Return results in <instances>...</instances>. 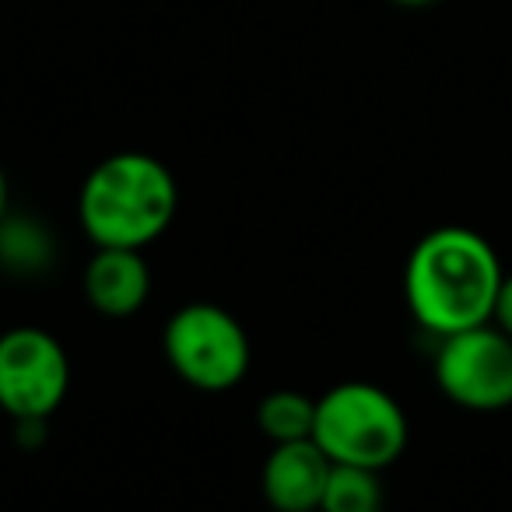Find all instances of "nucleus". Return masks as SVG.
I'll use <instances>...</instances> for the list:
<instances>
[{
  "mask_svg": "<svg viewBox=\"0 0 512 512\" xmlns=\"http://www.w3.org/2000/svg\"><path fill=\"white\" fill-rule=\"evenodd\" d=\"M502 260L481 232L442 225L421 235L404 267V299L418 327L442 337L495 320Z\"/></svg>",
  "mask_w": 512,
  "mask_h": 512,
  "instance_id": "1",
  "label": "nucleus"
},
{
  "mask_svg": "<svg viewBox=\"0 0 512 512\" xmlns=\"http://www.w3.org/2000/svg\"><path fill=\"white\" fill-rule=\"evenodd\" d=\"M179 211L172 169L148 151H116L85 176L78 218L95 246L144 249L169 232Z\"/></svg>",
  "mask_w": 512,
  "mask_h": 512,
  "instance_id": "2",
  "label": "nucleus"
},
{
  "mask_svg": "<svg viewBox=\"0 0 512 512\" xmlns=\"http://www.w3.org/2000/svg\"><path fill=\"white\" fill-rule=\"evenodd\" d=\"M313 442L341 467L379 470L407 449V414L393 393L376 383H337L316 400Z\"/></svg>",
  "mask_w": 512,
  "mask_h": 512,
  "instance_id": "3",
  "label": "nucleus"
},
{
  "mask_svg": "<svg viewBox=\"0 0 512 512\" xmlns=\"http://www.w3.org/2000/svg\"><path fill=\"white\" fill-rule=\"evenodd\" d=\"M162 348L172 372L186 386L204 393H225L239 386L253 362L246 327L214 302H190L176 309L165 323Z\"/></svg>",
  "mask_w": 512,
  "mask_h": 512,
  "instance_id": "4",
  "label": "nucleus"
},
{
  "mask_svg": "<svg viewBox=\"0 0 512 512\" xmlns=\"http://www.w3.org/2000/svg\"><path fill=\"white\" fill-rule=\"evenodd\" d=\"M435 383L463 411L495 414L512 407V337L495 323L442 337Z\"/></svg>",
  "mask_w": 512,
  "mask_h": 512,
  "instance_id": "5",
  "label": "nucleus"
},
{
  "mask_svg": "<svg viewBox=\"0 0 512 512\" xmlns=\"http://www.w3.org/2000/svg\"><path fill=\"white\" fill-rule=\"evenodd\" d=\"M71 362L50 330L15 327L0 334V411L15 421H46L67 397Z\"/></svg>",
  "mask_w": 512,
  "mask_h": 512,
  "instance_id": "6",
  "label": "nucleus"
},
{
  "mask_svg": "<svg viewBox=\"0 0 512 512\" xmlns=\"http://www.w3.org/2000/svg\"><path fill=\"white\" fill-rule=\"evenodd\" d=\"M334 460L313 439L278 442L267 453L260 488L274 512H316L323 505Z\"/></svg>",
  "mask_w": 512,
  "mask_h": 512,
  "instance_id": "7",
  "label": "nucleus"
},
{
  "mask_svg": "<svg viewBox=\"0 0 512 512\" xmlns=\"http://www.w3.org/2000/svg\"><path fill=\"white\" fill-rule=\"evenodd\" d=\"M81 285H85V299L95 313L109 316V320L134 316L151 295V271L144 264V249L95 246Z\"/></svg>",
  "mask_w": 512,
  "mask_h": 512,
  "instance_id": "8",
  "label": "nucleus"
},
{
  "mask_svg": "<svg viewBox=\"0 0 512 512\" xmlns=\"http://www.w3.org/2000/svg\"><path fill=\"white\" fill-rule=\"evenodd\" d=\"M313 421H316V400L299 390H274L256 407V425H260V432L274 446L278 442L313 439Z\"/></svg>",
  "mask_w": 512,
  "mask_h": 512,
  "instance_id": "9",
  "label": "nucleus"
},
{
  "mask_svg": "<svg viewBox=\"0 0 512 512\" xmlns=\"http://www.w3.org/2000/svg\"><path fill=\"white\" fill-rule=\"evenodd\" d=\"M57 253L50 232L32 218H4L0 221V264L15 274L46 271Z\"/></svg>",
  "mask_w": 512,
  "mask_h": 512,
  "instance_id": "10",
  "label": "nucleus"
},
{
  "mask_svg": "<svg viewBox=\"0 0 512 512\" xmlns=\"http://www.w3.org/2000/svg\"><path fill=\"white\" fill-rule=\"evenodd\" d=\"M320 512H386V495L379 484V470L341 467L334 463Z\"/></svg>",
  "mask_w": 512,
  "mask_h": 512,
  "instance_id": "11",
  "label": "nucleus"
},
{
  "mask_svg": "<svg viewBox=\"0 0 512 512\" xmlns=\"http://www.w3.org/2000/svg\"><path fill=\"white\" fill-rule=\"evenodd\" d=\"M495 327H502L505 334L512 337V274L502 278V288H498V302H495Z\"/></svg>",
  "mask_w": 512,
  "mask_h": 512,
  "instance_id": "12",
  "label": "nucleus"
},
{
  "mask_svg": "<svg viewBox=\"0 0 512 512\" xmlns=\"http://www.w3.org/2000/svg\"><path fill=\"white\" fill-rule=\"evenodd\" d=\"M8 218V176H4V165H0V221Z\"/></svg>",
  "mask_w": 512,
  "mask_h": 512,
  "instance_id": "13",
  "label": "nucleus"
},
{
  "mask_svg": "<svg viewBox=\"0 0 512 512\" xmlns=\"http://www.w3.org/2000/svg\"><path fill=\"white\" fill-rule=\"evenodd\" d=\"M393 4H400V8H428L435 0H393Z\"/></svg>",
  "mask_w": 512,
  "mask_h": 512,
  "instance_id": "14",
  "label": "nucleus"
},
{
  "mask_svg": "<svg viewBox=\"0 0 512 512\" xmlns=\"http://www.w3.org/2000/svg\"><path fill=\"white\" fill-rule=\"evenodd\" d=\"M316 512H320V509H316Z\"/></svg>",
  "mask_w": 512,
  "mask_h": 512,
  "instance_id": "15",
  "label": "nucleus"
}]
</instances>
